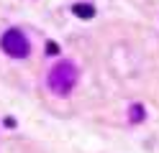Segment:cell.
<instances>
[{
    "mask_svg": "<svg viewBox=\"0 0 159 153\" xmlns=\"http://www.w3.org/2000/svg\"><path fill=\"white\" fill-rule=\"evenodd\" d=\"M128 117H131V122H141L146 117V112L141 105H131V110H128Z\"/></svg>",
    "mask_w": 159,
    "mask_h": 153,
    "instance_id": "obj_4",
    "label": "cell"
},
{
    "mask_svg": "<svg viewBox=\"0 0 159 153\" xmlns=\"http://www.w3.org/2000/svg\"><path fill=\"white\" fill-rule=\"evenodd\" d=\"M77 79H80V71H77V66L72 61H59V64H54L52 71H49L46 84H49V89H52L54 95L62 97V95H69V92L75 89Z\"/></svg>",
    "mask_w": 159,
    "mask_h": 153,
    "instance_id": "obj_1",
    "label": "cell"
},
{
    "mask_svg": "<svg viewBox=\"0 0 159 153\" xmlns=\"http://www.w3.org/2000/svg\"><path fill=\"white\" fill-rule=\"evenodd\" d=\"M72 13H75L77 18H85V20H90V18L95 15V8H93L90 3H75V8H72Z\"/></svg>",
    "mask_w": 159,
    "mask_h": 153,
    "instance_id": "obj_3",
    "label": "cell"
},
{
    "mask_svg": "<svg viewBox=\"0 0 159 153\" xmlns=\"http://www.w3.org/2000/svg\"><path fill=\"white\" fill-rule=\"evenodd\" d=\"M0 46H3V51H5L8 56H13V59H26V56H28V51H31V44H28V38H26L18 28L5 31L3 38H0Z\"/></svg>",
    "mask_w": 159,
    "mask_h": 153,
    "instance_id": "obj_2",
    "label": "cell"
},
{
    "mask_svg": "<svg viewBox=\"0 0 159 153\" xmlns=\"http://www.w3.org/2000/svg\"><path fill=\"white\" fill-rule=\"evenodd\" d=\"M46 54H52V56H57V54H59V46L54 44V41H49V44H46Z\"/></svg>",
    "mask_w": 159,
    "mask_h": 153,
    "instance_id": "obj_5",
    "label": "cell"
}]
</instances>
